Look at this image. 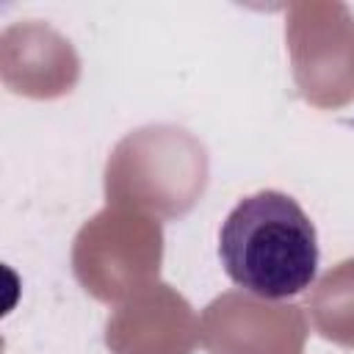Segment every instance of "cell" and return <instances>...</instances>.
I'll use <instances>...</instances> for the list:
<instances>
[{
	"instance_id": "1",
	"label": "cell",
	"mask_w": 354,
	"mask_h": 354,
	"mask_svg": "<svg viewBox=\"0 0 354 354\" xmlns=\"http://www.w3.org/2000/svg\"><path fill=\"white\" fill-rule=\"evenodd\" d=\"M224 274L246 293L279 301L304 293L318 274V235L301 205L274 188L243 196L218 230Z\"/></svg>"
}]
</instances>
